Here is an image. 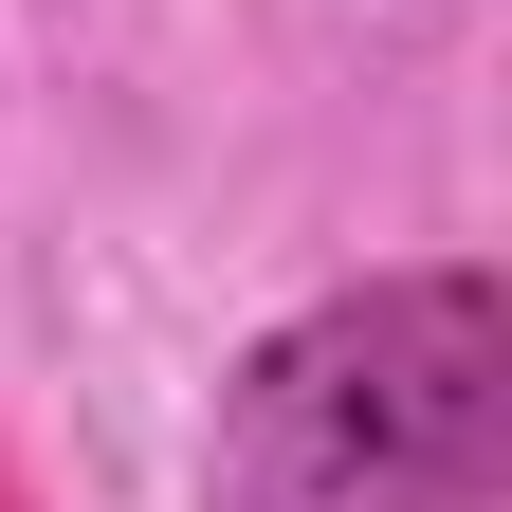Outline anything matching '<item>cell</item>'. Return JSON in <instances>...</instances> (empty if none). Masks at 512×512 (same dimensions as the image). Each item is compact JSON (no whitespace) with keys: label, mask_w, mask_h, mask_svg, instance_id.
<instances>
[{"label":"cell","mask_w":512,"mask_h":512,"mask_svg":"<svg viewBox=\"0 0 512 512\" xmlns=\"http://www.w3.org/2000/svg\"><path fill=\"white\" fill-rule=\"evenodd\" d=\"M220 512H494L512 494V275L403 256L275 311L202 439Z\"/></svg>","instance_id":"cell-1"}]
</instances>
